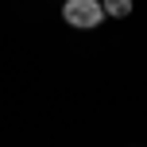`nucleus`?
<instances>
[{"instance_id": "1", "label": "nucleus", "mask_w": 147, "mask_h": 147, "mask_svg": "<svg viewBox=\"0 0 147 147\" xmlns=\"http://www.w3.org/2000/svg\"><path fill=\"white\" fill-rule=\"evenodd\" d=\"M62 20L78 31H93L105 23V8H101V0H66L62 4Z\"/></svg>"}, {"instance_id": "2", "label": "nucleus", "mask_w": 147, "mask_h": 147, "mask_svg": "<svg viewBox=\"0 0 147 147\" xmlns=\"http://www.w3.org/2000/svg\"><path fill=\"white\" fill-rule=\"evenodd\" d=\"M105 16H112V20H124V16H132V0H101Z\"/></svg>"}]
</instances>
